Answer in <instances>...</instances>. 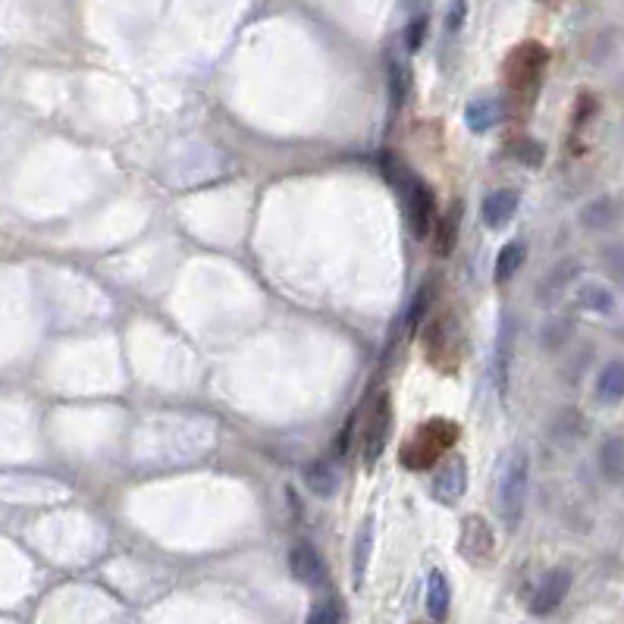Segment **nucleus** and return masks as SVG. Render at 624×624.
<instances>
[{
	"mask_svg": "<svg viewBox=\"0 0 624 624\" xmlns=\"http://www.w3.org/2000/svg\"><path fill=\"white\" fill-rule=\"evenodd\" d=\"M530 490V452L527 446H512L499 461L496 474V512L508 530H518Z\"/></svg>",
	"mask_w": 624,
	"mask_h": 624,
	"instance_id": "1",
	"label": "nucleus"
},
{
	"mask_svg": "<svg viewBox=\"0 0 624 624\" xmlns=\"http://www.w3.org/2000/svg\"><path fill=\"white\" fill-rule=\"evenodd\" d=\"M455 439H458V427L452 421L436 418L418 427V433L411 436V443H405L402 465H408L411 471H433V465H439V458L452 449Z\"/></svg>",
	"mask_w": 624,
	"mask_h": 624,
	"instance_id": "2",
	"label": "nucleus"
},
{
	"mask_svg": "<svg viewBox=\"0 0 624 624\" xmlns=\"http://www.w3.org/2000/svg\"><path fill=\"white\" fill-rule=\"evenodd\" d=\"M543 66H546V51L540 48V44H524V48H518L512 57H508L505 79L515 88V95H521L524 101H534Z\"/></svg>",
	"mask_w": 624,
	"mask_h": 624,
	"instance_id": "3",
	"label": "nucleus"
},
{
	"mask_svg": "<svg viewBox=\"0 0 624 624\" xmlns=\"http://www.w3.org/2000/svg\"><path fill=\"white\" fill-rule=\"evenodd\" d=\"M458 552L461 559L471 565H487L496 556V537L493 527L483 521L480 515H468L461 521V534H458Z\"/></svg>",
	"mask_w": 624,
	"mask_h": 624,
	"instance_id": "4",
	"label": "nucleus"
},
{
	"mask_svg": "<svg viewBox=\"0 0 624 624\" xmlns=\"http://www.w3.org/2000/svg\"><path fill=\"white\" fill-rule=\"evenodd\" d=\"M468 490V461L465 455H452L443 465L433 468V483H430V496L443 505H455Z\"/></svg>",
	"mask_w": 624,
	"mask_h": 624,
	"instance_id": "5",
	"label": "nucleus"
},
{
	"mask_svg": "<svg viewBox=\"0 0 624 624\" xmlns=\"http://www.w3.org/2000/svg\"><path fill=\"white\" fill-rule=\"evenodd\" d=\"M392 408H389V396L383 392V396L374 402L371 414H367L364 421V433H361V455H364V465L374 468L380 455H383V446H386V436H389V424H392Z\"/></svg>",
	"mask_w": 624,
	"mask_h": 624,
	"instance_id": "6",
	"label": "nucleus"
},
{
	"mask_svg": "<svg viewBox=\"0 0 624 624\" xmlns=\"http://www.w3.org/2000/svg\"><path fill=\"white\" fill-rule=\"evenodd\" d=\"M571 590V574L565 568H552L540 577V584L534 587V596H530V615H537V618H546L556 612L562 603H565V596Z\"/></svg>",
	"mask_w": 624,
	"mask_h": 624,
	"instance_id": "7",
	"label": "nucleus"
},
{
	"mask_svg": "<svg viewBox=\"0 0 624 624\" xmlns=\"http://www.w3.org/2000/svg\"><path fill=\"white\" fill-rule=\"evenodd\" d=\"M405 201H408V220L418 236H430L436 229V201L433 192L424 186L421 179H408L405 186Z\"/></svg>",
	"mask_w": 624,
	"mask_h": 624,
	"instance_id": "8",
	"label": "nucleus"
},
{
	"mask_svg": "<svg viewBox=\"0 0 624 624\" xmlns=\"http://www.w3.org/2000/svg\"><path fill=\"white\" fill-rule=\"evenodd\" d=\"M289 571H292L295 581L305 584V587H320L323 581H327V568H323L320 552L311 543L292 546V552H289Z\"/></svg>",
	"mask_w": 624,
	"mask_h": 624,
	"instance_id": "9",
	"label": "nucleus"
},
{
	"mask_svg": "<svg viewBox=\"0 0 624 624\" xmlns=\"http://www.w3.org/2000/svg\"><path fill=\"white\" fill-rule=\"evenodd\" d=\"M518 204H521V195L515 189H496V192H490L487 198H483V204H480V220L487 223L490 229H502L508 220L515 217Z\"/></svg>",
	"mask_w": 624,
	"mask_h": 624,
	"instance_id": "10",
	"label": "nucleus"
},
{
	"mask_svg": "<svg viewBox=\"0 0 624 624\" xmlns=\"http://www.w3.org/2000/svg\"><path fill=\"white\" fill-rule=\"evenodd\" d=\"M452 606V587L446 581L443 571H430L427 574V612L433 621H446Z\"/></svg>",
	"mask_w": 624,
	"mask_h": 624,
	"instance_id": "11",
	"label": "nucleus"
},
{
	"mask_svg": "<svg viewBox=\"0 0 624 624\" xmlns=\"http://www.w3.org/2000/svg\"><path fill=\"white\" fill-rule=\"evenodd\" d=\"M371 552H374V518H364L358 537H355V556H352V581H355V587L364 584L367 565H371Z\"/></svg>",
	"mask_w": 624,
	"mask_h": 624,
	"instance_id": "12",
	"label": "nucleus"
},
{
	"mask_svg": "<svg viewBox=\"0 0 624 624\" xmlns=\"http://www.w3.org/2000/svg\"><path fill=\"white\" fill-rule=\"evenodd\" d=\"M596 399L599 402H621L624 399V361H609L596 377Z\"/></svg>",
	"mask_w": 624,
	"mask_h": 624,
	"instance_id": "13",
	"label": "nucleus"
},
{
	"mask_svg": "<svg viewBox=\"0 0 624 624\" xmlns=\"http://www.w3.org/2000/svg\"><path fill=\"white\" fill-rule=\"evenodd\" d=\"M305 487L317 499H333L339 490V474L327 465V461H314V465L305 468Z\"/></svg>",
	"mask_w": 624,
	"mask_h": 624,
	"instance_id": "14",
	"label": "nucleus"
},
{
	"mask_svg": "<svg viewBox=\"0 0 624 624\" xmlns=\"http://www.w3.org/2000/svg\"><path fill=\"white\" fill-rule=\"evenodd\" d=\"M496 120H499V104H496V98H474L468 107H465V123H468V129L471 132H477V135H483V132H490L493 126H496Z\"/></svg>",
	"mask_w": 624,
	"mask_h": 624,
	"instance_id": "15",
	"label": "nucleus"
},
{
	"mask_svg": "<svg viewBox=\"0 0 624 624\" xmlns=\"http://www.w3.org/2000/svg\"><path fill=\"white\" fill-rule=\"evenodd\" d=\"M524 258H527V248L524 242H508L502 245V251L496 254V283H505L512 280V276L524 267Z\"/></svg>",
	"mask_w": 624,
	"mask_h": 624,
	"instance_id": "16",
	"label": "nucleus"
},
{
	"mask_svg": "<svg viewBox=\"0 0 624 624\" xmlns=\"http://www.w3.org/2000/svg\"><path fill=\"white\" fill-rule=\"evenodd\" d=\"M577 305H581L584 311L606 314L612 308V292L606 286H599V283H584L581 289H577Z\"/></svg>",
	"mask_w": 624,
	"mask_h": 624,
	"instance_id": "17",
	"label": "nucleus"
},
{
	"mask_svg": "<svg viewBox=\"0 0 624 624\" xmlns=\"http://www.w3.org/2000/svg\"><path fill=\"white\" fill-rule=\"evenodd\" d=\"M386 76H389V91H392V104L402 107L405 95H408V73H405V66L399 60H392L386 63Z\"/></svg>",
	"mask_w": 624,
	"mask_h": 624,
	"instance_id": "18",
	"label": "nucleus"
},
{
	"mask_svg": "<svg viewBox=\"0 0 624 624\" xmlns=\"http://www.w3.org/2000/svg\"><path fill=\"white\" fill-rule=\"evenodd\" d=\"M603 471L609 477H621L624 474V446L621 439H609L603 446Z\"/></svg>",
	"mask_w": 624,
	"mask_h": 624,
	"instance_id": "19",
	"label": "nucleus"
},
{
	"mask_svg": "<svg viewBox=\"0 0 624 624\" xmlns=\"http://www.w3.org/2000/svg\"><path fill=\"white\" fill-rule=\"evenodd\" d=\"M342 612H339V603L336 599H323V603H317L308 615L305 624H339Z\"/></svg>",
	"mask_w": 624,
	"mask_h": 624,
	"instance_id": "20",
	"label": "nucleus"
},
{
	"mask_svg": "<svg viewBox=\"0 0 624 624\" xmlns=\"http://www.w3.org/2000/svg\"><path fill=\"white\" fill-rule=\"evenodd\" d=\"M546 157V148L540 142H534V138H524V142L518 145V160L524 167H540Z\"/></svg>",
	"mask_w": 624,
	"mask_h": 624,
	"instance_id": "21",
	"label": "nucleus"
},
{
	"mask_svg": "<svg viewBox=\"0 0 624 624\" xmlns=\"http://www.w3.org/2000/svg\"><path fill=\"white\" fill-rule=\"evenodd\" d=\"M424 35H427V19L418 16L414 22H408V29H405V48L408 51H418L421 44H424Z\"/></svg>",
	"mask_w": 624,
	"mask_h": 624,
	"instance_id": "22",
	"label": "nucleus"
},
{
	"mask_svg": "<svg viewBox=\"0 0 624 624\" xmlns=\"http://www.w3.org/2000/svg\"><path fill=\"white\" fill-rule=\"evenodd\" d=\"M455 226H458V211H452L443 223H439V254H446L455 242Z\"/></svg>",
	"mask_w": 624,
	"mask_h": 624,
	"instance_id": "23",
	"label": "nucleus"
},
{
	"mask_svg": "<svg viewBox=\"0 0 624 624\" xmlns=\"http://www.w3.org/2000/svg\"><path fill=\"white\" fill-rule=\"evenodd\" d=\"M465 16H468V0H455L449 7V16H446V32L455 35L461 26H465Z\"/></svg>",
	"mask_w": 624,
	"mask_h": 624,
	"instance_id": "24",
	"label": "nucleus"
}]
</instances>
